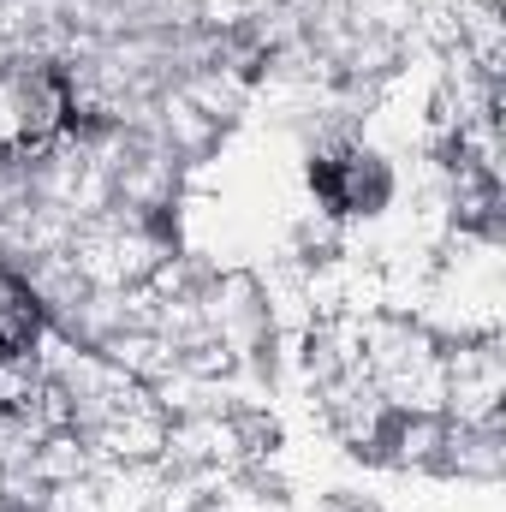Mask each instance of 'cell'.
<instances>
[{
    "label": "cell",
    "instance_id": "2",
    "mask_svg": "<svg viewBox=\"0 0 506 512\" xmlns=\"http://www.w3.org/2000/svg\"><path fill=\"white\" fill-rule=\"evenodd\" d=\"M310 185H316V197L334 215H370V209L387 203V191H393L387 167H381L370 149H334V155H322L310 167Z\"/></svg>",
    "mask_w": 506,
    "mask_h": 512
},
{
    "label": "cell",
    "instance_id": "1",
    "mask_svg": "<svg viewBox=\"0 0 506 512\" xmlns=\"http://www.w3.org/2000/svg\"><path fill=\"white\" fill-rule=\"evenodd\" d=\"M72 126V84L42 60H12L0 72V161L42 155Z\"/></svg>",
    "mask_w": 506,
    "mask_h": 512
},
{
    "label": "cell",
    "instance_id": "3",
    "mask_svg": "<svg viewBox=\"0 0 506 512\" xmlns=\"http://www.w3.org/2000/svg\"><path fill=\"white\" fill-rule=\"evenodd\" d=\"M42 334V304L18 274H0V364H18L36 352Z\"/></svg>",
    "mask_w": 506,
    "mask_h": 512
}]
</instances>
